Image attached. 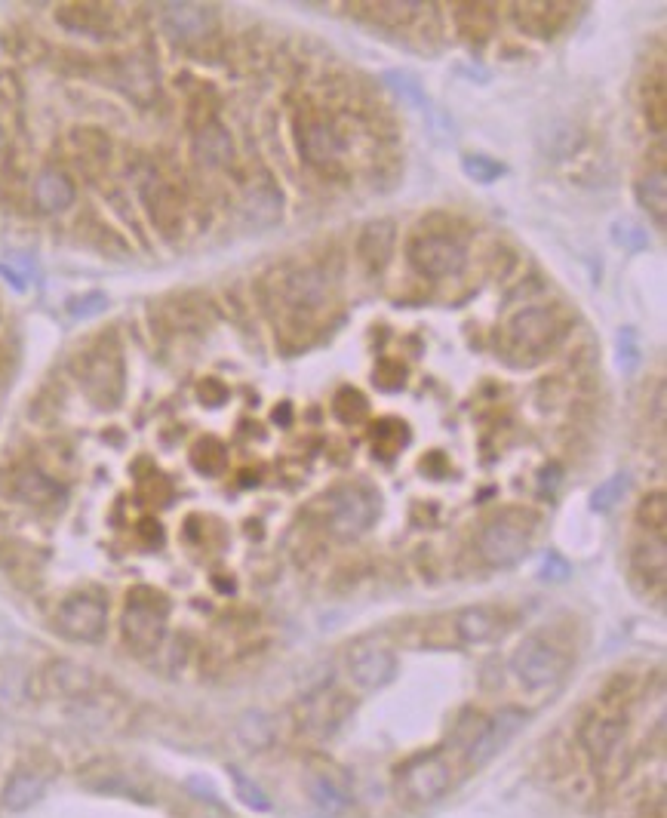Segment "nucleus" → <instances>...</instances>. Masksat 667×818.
Returning a JSON list of instances; mask_svg holds the SVG:
<instances>
[{
  "label": "nucleus",
  "mask_w": 667,
  "mask_h": 818,
  "mask_svg": "<svg viewBox=\"0 0 667 818\" xmlns=\"http://www.w3.org/2000/svg\"><path fill=\"white\" fill-rule=\"evenodd\" d=\"M566 7L569 4H517L514 16H517V25L523 31L551 37L566 19Z\"/></svg>",
  "instance_id": "28"
},
{
  "label": "nucleus",
  "mask_w": 667,
  "mask_h": 818,
  "mask_svg": "<svg viewBox=\"0 0 667 818\" xmlns=\"http://www.w3.org/2000/svg\"><path fill=\"white\" fill-rule=\"evenodd\" d=\"M628 489H631V474L628 471H618V474L606 477L591 493V508L600 511V514L612 511L624 499V493H628Z\"/></svg>",
  "instance_id": "34"
},
{
  "label": "nucleus",
  "mask_w": 667,
  "mask_h": 818,
  "mask_svg": "<svg viewBox=\"0 0 667 818\" xmlns=\"http://www.w3.org/2000/svg\"><path fill=\"white\" fill-rule=\"evenodd\" d=\"M332 413H336L345 425H354V422H360V419H366V413H369V403H366V397L360 394V391H354V388H342L339 394H336V400H332Z\"/></svg>",
  "instance_id": "41"
},
{
  "label": "nucleus",
  "mask_w": 667,
  "mask_h": 818,
  "mask_svg": "<svg viewBox=\"0 0 667 818\" xmlns=\"http://www.w3.org/2000/svg\"><path fill=\"white\" fill-rule=\"evenodd\" d=\"M296 142H299V151L302 157L311 163V167H329V163H336L345 151V142L339 136V130L329 124V120L317 117V114H308L299 130H296Z\"/></svg>",
  "instance_id": "14"
},
{
  "label": "nucleus",
  "mask_w": 667,
  "mask_h": 818,
  "mask_svg": "<svg viewBox=\"0 0 667 818\" xmlns=\"http://www.w3.org/2000/svg\"><path fill=\"white\" fill-rule=\"evenodd\" d=\"M117 80H120V87L127 90V96H133L139 102H148L157 93V71L139 53L127 56V59L117 65Z\"/></svg>",
  "instance_id": "26"
},
{
  "label": "nucleus",
  "mask_w": 667,
  "mask_h": 818,
  "mask_svg": "<svg viewBox=\"0 0 667 818\" xmlns=\"http://www.w3.org/2000/svg\"><path fill=\"white\" fill-rule=\"evenodd\" d=\"M228 775H231V782H234L237 797H240L249 809H256V812H271V797L265 794V788H262L259 782L249 779V775H246L240 766H228Z\"/></svg>",
  "instance_id": "37"
},
{
  "label": "nucleus",
  "mask_w": 667,
  "mask_h": 818,
  "mask_svg": "<svg viewBox=\"0 0 667 818\" xmlns=\"http://www.w3.org/2000/svg\"><path fill=\"white\" fill-rule=\"evenodd\" d=\"M566 668H569L566 652L541 634L526 637L511 656V671L526 689L554 686L566 674Z\"/></svg>",
  "instance_id": "5"
},
{
  "label": "nucleus",
  "mask_w": 667,
  "mask_h": 818,
  "mask_svg": "<svg viewBox=\"0 0 667 818\" xmlns=\"http://www.w3.org/2000/svg\"><path fill=\"white\" fill-rule=\"evenodd\" d=\"M655 425H664V385L655 391Z\"/></svg>",
  "instance_id": "48"
},
{
  "label": "nucleus",
  "mask_w": 667,
  "mask_h": 818,
  "mask_svg": "<svg viewBox=\"0 0 667 818\" xmlns=\"http://www.w3.org/2000/svg\"><path fill=\"white\" fill-rule=\"evenodd\" d=\"M643 111H646L652 133H664V127H667V90H664V74L661 71L646 84Z\"/></svg>",
  "instance_id": "33"
},
{
  "label": "nucleus",
  "mask_w": 667,
  "mask_h": 818,
  "mask_svg": "<svg viewBox=\"0 0 667 818\" xmlns=\"http://www.w3.org/2000/svg\"><path fill=\"white\" fill-rule=\"evenodd\" d=\"M400 788L412 803H434L452 788V766L443 751L419 754L400 769Z\"/></svg>",
  "instance_id": "8"
},
{
  "label": "nucleus",
  "mask_w": 667,
  "mask_h": 818,
  "mask_svg": "<svg viewBox=\"0 0 667 818\" xmlns=\"http://www.w3.org/2000/svg\"><path fill=\"white\" fill-rule=\"evenodd\" d=\"M56 22L71 34L102 37L111 28V10L102 4H62L56 10Z\"/></svg>",
  "instance_id": "23"
},
{
  "label": "nucleus",
  "mask_w": 667,
  "mask_h": 818,
  "mask_svg": "<svg viewBox=\"0 0 667 818\" xmlns=\"http://www.w3.org/2000/svg\"><path fill=\"white\" fill-rule=\"evenodd\" d=\"M372 440H375V446H382L385 453H397V449L403 446V440H406V425L394 422V419L379 422V428H372Z\"/></svg>",
  "instance_id": "45"
},
{
  "label": "nucleus",
  "mask_w": 667,
  "mask_h": 818,
  "mask_svg": "<svg viewBox=\"0 0 667 818\" xmlns=\"http://www.w3.org/2000/svg\"><path fill=\"white\" fill-rule=\"evenodd\" d=\"M142 207L151 219V225L166 237V240H176L185 228V203L179 197V191L160 179V176H151L145 185H142Z\"/></svg>",
  "instance_id": "12"
},
{
  "label": "nucleus",
  "mask_w": 667,
  "mask_h": 818,
  "mask_svg": "<svg viewBox=\"0 0 667 818\" xmlns=\"http://www.w3.org/2000/svg\"><path fill=\"white\" fill-rule=\"evenodd\" d=\"M108 628V603L99 594L77 591L56 609V631L77 643H99Z\"/></svg>",
  "instance_id": "6"
},
{
  "label": "nucleus",
  "mask_w": 667,
  "mask_h": 818,
  "mask_svg": "<svg viewBox=\"0 0 667 818\" xmlns=\"http://www.w3.org/2000/svg\"><path fill=\"white\" fill-rule=\"evenodd\" d=\"M394 240H397V228L394 222L388 219H379V222H369L357 240V253H360V262L372 271L379 274L388 262H391V253H394Z\"/></svg>",
  "instance_id": "20"
},
{
  "label": "nucleus",
  "mask_w": 667,
  "mask_h": 818,
  "mask_svg": "<svg viewBox=\"0 0 667 818\" xmlns=\"http://www.w3.org/2000/svg\"><path fill=\"white\" fill-rule=\"evenodd\" d=\"M80 782L93 788V791H102V794H120V797H136L142 803L151 800V794L133 779L130 772H123L117 766H105V763H96V766H87L80 772Z\"/></svg>",
  "instance_id": "21"
},
{
  "label": "nucleus",
  "mask_w": 667,
  "mask_h": 818,
  "mask_svg": "<svg viewBox=\"0 0 667 818\" xmlns=\"http://www.w3.org/2000/svg\"><path fill=\"white\" fill-rule=\"evenodd\" d=\"M397 656L385 646H360L348 659V674L360 689H385L397 677Z\"/></svg>",
  "instance_id": "15"
},
{
  "label": "nucleus",
  "mask_w": 667,
  "mask_h": 818,
  "mask_svg": "<svg viewBox=\"0 0 667 818\" xmlns=\"http://www.w3.org/2000/svg\"><path fill=\"white\" fill-rule=\"evenodd\" d=\"M191 465H194L200 474H206V477H216V474H222V471H225V465H228V453H225V446H222L216 437H203V440H197V443H194V449H191Z\"/></svg>",
  "instance_id": "31"
},
{
  "label": "nucleus",
  "mask_w": 667,
  "mask_h": 818,
  "mask_svg": "<svg viewBox=\"0 0 667 818\" xmlns=\"http://www.w3.org/2000/svg\"><path fill=\"white\" fill-rule=\"evenodd\" d=\"M31 200L44 216H59V213L71 210V203L77 200V188H74V182H71V176L65 170L44 167L34 176Z\"/></svg>",
  "instance_id": "16"
},
{
  "label": "nucleus",
  "mask_w": 667,
  "mask_h": 818,
  "mask_svg": "<svg viewBox=\"0 0 667 818\" xmlns=\"http://www.w3.org/2000/svg\"><path fill=\"white\" fill-rule=\"evenodd\" d=\"M47 677L53 680V686L62 692V695H83L96 686V677L90 674V668L83 665H74V662H56Z\"/></svg>",
  "instance_id": "30"
},
{
  "label": "nucleus",
  "mask_w": 667,
  "mask_h": 818,
  "mask_svg": "<svg viewBox=\"0 0 667 818\" xmlns=\"http://www.w3.org/2000/svg\"><path fill=\"white\" fill-rule=\"evenodd\" d=\"M532 533H535V514L508 508L502 514H495L480 529L477 554L489 569H511L529 554Z\"/></svg>",
  "instance_id": "1"
},
{
  "label": "nucleus",
  "mask_w": 667,
  "mask_h": 818,
  "mask_svg": "<svg viewBox=\"0 0 667 818\" xmlns=\"http://www.w3.org/2000/svg\"><path fill=\"white\" fill-rule=\"evenodd\" d=\"M0 274H4V280H7V283H13V290H19V293L25 290V280H19V274H16L10 265H0Z\"/></svg>",
  "instance_id": "47"
},
{
  "label": "nucleus",
  "mask_w": 667,
  "mask_h": 818,
  "mask_svg": "<svg viewBox=\"0 0 667 818\" xmlns=\"http://www.w3.org/2000/svg\"><path fill=\"white\" fill-rule=\"evenodd\" d=\"M379 499L366 486H342L329 499V533L339 539H360L375 523Z\"/></svg>",
  "instance_id": "7"
},
{
  "label": "nucleus",
  "mask_w": 667,
  "mask_h": 818,
  "mask_svg": "<svg viewBox=\"0 0 667 818\" xmlns=\"http://www.w3.org/2000/svg\"><path fill=\"white\" fill-rule=\"evenodd\" d=\"M10 493L16 502L22 505H31V508H50L53 502H59L65 496V486L50 477L47 471H40V468H19L13 477H10Z\"/></svg>",
  "instance_id": "17"
},
{
  "label": "nucleus",
  "mask_w": 667,
  "mask_h": 818,
  "mask_svg": "<svg viewBox=\"0 0 667 818\" xmlns=\"http://www.w3.org/2000/svg\"><path fill=\"white\" fill-rule=\"evenodd\" d=\"M526 723H529V711L514 708V705H508V708H502L498 714L486 717L480 735L465 748V763H468L471 769L486 766L498 751H502V748L514 739V735H517Z\"/></svg>",
  "instance_id": "10"
},
{
  "label": "nucleus",
  "mask_w": 667,
  "mask_h": 818,
  "mask_svg": "<svg viewBox=\"0 0 667 818\" xmlns=\"http://www.w3.org/2000/svg\"><path fill=\"white\" fill-rule=\"evenodd\" d=\"M191 151H194L197 163H203V167H210V170H219L234 157V136L219 124V120H210V124L194 130Z\"/></svg>",
  "instance_id": "19"
},
{
  "label": "nucleus",
  "mask_w": 667,
  "mask_h": 818,
  "mask_svg": "<svg viewBox=\"0 0 667 818\" xmlns=\"http://www.w3.org/2000/svg\"><path fill=\"white\" fill-rule=\"evenodd\" d=\"M243 219L253 228H271L283 219V194L271 179L256 182L243 194Z\"/></svg>",
  "instance_id": "18"
},
{
  "label": "nucleus",
  "mask_w": 667,
  "mask_h": 818,
  "mask_svg": "<svg viewBox=\"0 0 667 818\" xmlns=\"http://www.w3.org/2000/svg\"><path fill=\"white\" fill-rule=\"evenodd\" d=\"M572 576V566H569V560L563 557V554H557V551H551L548 557H545V563H541V579L545 582H566Z\"/></svg>",
  "instance_id": "46"
},
{
  "label": "nucleus",
  "mask_w": 667,
  "mask_h": 818,
  "mask_svg": "<svg viewBox=\"0 0 667 818\" xmlns=\"http://www.w3.org/2000/svg\"><path fill=\"white\" fill-rule=\"evenodd\" d=\"M47 791V775H40L34 769H16L10 775V782L4 785V794H0V803L10 812H25L28 806H34Z\"/></svg>",
  "instance_id": "24"
},
{
  "label": "nucleus",
  "mask_w": 667,
  "mask_h": 818,
  "mask_svg": "<svg viewBox=\"0 0 667 818\" xmlns=\"http://www.w3.org/2000/svg\"><path fill=\"white\" fill-rule=\"evenodd\" d=\"M166 616H170V603L154 588H133L127 603H123L120 616V634L130 649L151 652L163 643L166 634Z\"/></svg>",
  "instance_id": "3"
},
{
  "label": "nucleus",
  "mask_w": 667,
  "mask_h": 818,
  "mask_svg": "<svg viewBox=\"0 0 667 818\" xmlns=\"http://www.w3.org/2000/svg\"><path fill=\"white\" fill-rule=\"evenodd\" d=\"M465 247L443 234H422L409 243V265L422 277H455L465 268Z\"/></svg>",
  "instance_id": "9"
},
{
  "label": "nucleus",
  "mask_w": 667,
  "mask_h": 818,
  "mask_svg": "<svg viewBox=\"0 0 667 818\" xmlns=\"http://www.w3.org/2000/svg\"><path fill=\"white\" fill-rule=\"evenodd\" d=\"M502 628H505L502 612L492 606H465L455 616V634L465 643H486V640L498 637Z\"/></svg>",
  "instance_id": "22"
},
{
  "label": "nucleus",
  "mask_w": 667,
  "mask_h": 818,
  "mask_svg": "<svg viewBox=\"0 0 667 818\" xmlns=\"http://www.w3.org/2000/svg\"><path fill=\"white\" fill-rule=\"evenodd\" d=\"M108 308V296L93 290V293H83V296H74L68 302V314L74 320H90V317H99L102 311Z\"/></svg>",
  "instance_id": "44"
},
{
  "label": "nucleus",
  "mask_w": 667,
  "mask_h": 818,
  "mask_svg": "<svg viewBox=\"0 0 667 818\" xmlns=\"http://www.w3.org/2000/svg\"><path fill=\"white\" fill-rule=\"evenodd\" d=\"M237 735L246 748H268L274 742V726L262 711H249L237 723Z\"/></svg>",
  "instance_id": "32"
},
{
  "label": "nucleus",
  "mask_w": 667,
  "mask_h": 818,
  "mask_svg": "<svg viewBox=\"0 0 667 818\" xmlns=\"http://www.w3.org/2000/svg\"><path fill=\"white\" fill-rule=\"evenodd\" d=\"M566 320L554 308H523L520 314L511 317L505 330V345L511 354L520 357V363L541 360L548 351H554L566 339Z\"/></svg>",
  "instance_id": "2"
},
{
  "label": "nucleus",
  "mask_w": 667,
  "mask_h": 818,
  "mask_svg": "<svg viewBox=\"0 0 667 818\" xmlns=\"http://www.w3.org/2000/svg\"><path fill=\"white\" fill-rule=\"evenodd\" d=\"M326 296V283L317 271H302L289 280V299L296 305H317Z\"/></svg>",
  "instance_id": "39"
},
{
  "label": "nucleus",
  "mask_w": 667,
  "mask_h": 818,
  "mask_svg": "<svg viewBox=\"0 0 667 818\" xmlns=\"http://www.w3.org/2000/svg\"><path fill=\"white\" fill-rule=\"evenodd\" d=\"M7 145H10V133H7V127H4V120H0V154L7 151Z\"/></svg>",
  "instance_id": "49"
},
{
  "label": "nucleus",
  "mask_w": 667,
  "mask_h": 818,
  "mask_svg": "<svg viewBox=\"0 0 667 818\" xmlns=\"http://www.w3.org/2000/svg\"><path fill=\"white\" fill-rule=\"evenodd\" d=\"M640 360H643L640 336H637V330H631V326H624V330L618 333V366L631 376V373H637Z\"/></svg>",
  "instance_id": "43"
},
{
  "label": "nucleus",
  "mask_w": 667,
  "mask_h": 818,
  "mask_svg": "<svg viewBox=\"0 0 667 818\" xmlns=\"http://www.w3.org/2000/svg\"><path fill=\"white\" fill-rule=\"evenodd\" d=\"M634 569L637 576L649 585V591H664L667 582V548H664V536H655L649 542H640L634 548Z\"/></svg>",
  "instance_id": "27"
},
{
  "label": "nucleus",
  "mask_w": 667,
  "mask_h": 818,
  "mask_svg": "<svg viewBox=\"0 0 667 818\" xmlns=\"http://www.w3.org/2000/svg\"><path fill=\"white\" fill-rule=\"evenodd\" d=\"M462 170H465V176L471 182H480V185H492V182H498V179L508 173L505 163L489 157V154H465L462 157Z\"/></svg>",
  "instance_id": "36"
},
{
  "label": "nucleus",
  "mask_w": 667,
  "mask_h": 818,
  "mask_svg": "<svg viewBox=\"0 0 667 818\" xmlns=\"http://www.w3.org/2000/svg\"><path fill=\"white\" fill-rule=\"evenodd\" d=\"M637 520H640L643 529H649V533H655V536L667 533V496L661 493V489H658V493H649V496L640 499Z\"/></svg>",
  "instance_id": "35"
},
{
  "label": "nucleus",
  "mask_w": 667,
  "mask_h": 818,
  "mask_svg": "<svg viewBox=\"0 0 667 818\" xmlns=\"http://www.w3.org/2000/svg\"><path fill=\"white\" fill-rule=\"evenodd\" d=\"M77 382L96 406L114 409L123 400V385H127V379H123L120 348L108 342H96L90 351H83L77 360Z\"/></svg>",
  "instance_id": "4"
},
{
  "label": "nucleus",
  "mask_w": 667,
  "mask_h": 818,
  "mask_svg": "<svg viewBox=\"0 0 667 818\" xmlns=\"http://www.w3.org/2000/svg\"><path fill=\"white\" fill-rule=\"evenodd\" d=\"M308 791H311V800L323 812H329V815H339V812L348 809V791H345V785H339L329 772H311L308 775Z\"/></svg>",
  "instance_id": "29"
},
{
  "label": "nucleus",
  "mask_w": 667,
  "mask_h": 818,
  "mask_svg": "<svg viewBox=\"0 0 667 818\" xmlns=\"http://www.w3.org/2000/svg\"><path fill=\"white\" fill-rule=\"evenodd\" d=\"M578 739H581V748H585L591 766L597 772H609L621 754H624V739H628V729H624V723L618 717H588L585 723H581V732H578Z\"/></svg>",
  "instance_id": "11"
},
{
  "label": "nucleus",
  "mask_w": 667,
  "mask_h": 818,
  "mask_svg": "<svg viewBox=\"0 0 667 818\" xmlns=\"http://www.w3.org/2000/svg\"><path fill=\"white\" fill-rule=\"evenodd\" d=\"M458 25L468 37H489L492 25H495V13L489 10V4H462L458 10Z\"/></svg>",
  "instance_id": "40"
},
{
  "label": "nucleus",
  "mask_w": 667,
  "mask_h": 818,
  "mask_svg": "<svg viewBox=\"0 0 667 818\" xmlns=\"http://www.w3.org/2000/svg\"><path fill=\"white\" fill-rule=\"evenodd\" d=\"M385 80H388V87H391L406 105L419 108V111H425V108L431 105V102H428V93H425V87H422V80H415L412 74H406V71H388Z\"/></svg>",
  "instance_id": "38"
},
{
  "label": "nucleus",
  "mask_w": 667,
  "mask_h": 818,
  "mask_svg": "<svg viewBox=\"0 0 667 818\" xmlns=\"http://www.w3.org/2000/svg\"><path fill=\"white\" fill-rule=\"evenodd\" d=\"M160 25L176 44H197L216 31L219 13L210 4H163Z\"/></svg>",
  "instance_id": "13"
},
{
  "label": "nucleus",
  "mask_w": 667,
  "mask_h": 818,
  "mask_svg": "<svg viewBox=\"0 0 667 818\" xmlns=\"http://www.w3.org/2000/svg\"><path fill=\"white\" fill-rule=\"evenodd\" d=\"M637 203L643 207V213L655 222V228H664L667 222V173L664 167L646 170L637 185H634Z\"/></svg>",
  "instance_id": "25"
},
{
  "label": "nucleus",
  "mask_w": 667,
  "mask_h": 818,
  "mask_svg": "<svg viewBox=\"0 0 667 818\" xmlns=\"http://www.w3.org/2000/svg\"><path fill=\"white\" fill-rule=\"evenodd\" d=\"M612 237L618 247H624L628 253H643L649 247V231L640 228L637 222H628V219H621L612 225Z\"/></svg>",
  "instance_id": "42"
}]
</instances>
